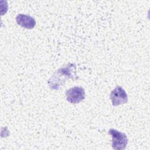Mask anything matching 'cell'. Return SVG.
<instances>
[{"mask_svg":"<svg viewBox=\"0 0 150 150\" xmlns=\"http://www.w3.org/2000/svg\"><path fill=\"white\" fill-rule=\"evenodd\" d=\"M76 69V64L70 63L57 69L47 81L50 88L58 90L66 81L73 78V73Z\"/></svg>","mask_w":150,"mask_h":150,"instance_id":"cell-1","label":"cell"},{"mask_svg":"<svg viewBox=\"0 0 150 150\" xmlns=\"http://www.w3.org/2000/svg\"><path fill=\"white\" fill-rule=\"evenodd\" d=\"M108 133L112 137L111 146L114 149L123 150L126 148L128 144V138L124 133L113 128L110 129Z\"/></svg>","mask_w":150,"mask_h":150,"instance_id":"cell-2","label":"cell"},{"mask_svg":"<svg viewBox=\"0 0 150 150\" xmlns=\"http://www.w3.org/2000/svg\"><path fill=\"white\" fill-rule=\"evenodd\" d=\"M65 95L68 102L71 104H77L85 98L86 93L83 87L76 86L68 89Z\"/></svg>","mask_w":150,"mask_h":150,"instance_id":"cell-3","label":"cell"},{"mask_svg":"<svg viewBox=\"0 0 150 150\" xmlns=\"http://www.w3.org/2000/svg\"><path fill=\"white\" fill-rule=\"evenodd\" d=\"M113 106H117L127 103L128 96L125 90L121 86H117L111 92L110 96Z\"/></svg>","mask_w":150,"mask_h":150,"instance_id":"cell-4","label":"cell"},{"mask_svg":"<svg viewBox=\"0 0 150 150\" xmlns=\"http://www.w3.org/2000/svg\"><path fill=\"white\" fill-rule=\"evenodd\" d=\"M16 21L19 25L27 29H32L36 25L35 19L31 16L25 14H18L16 17Z\"/></svg>","mask_w":150,"mask_h":150,"instance_id":"cell-5","label":"cell"}]
</instances>
